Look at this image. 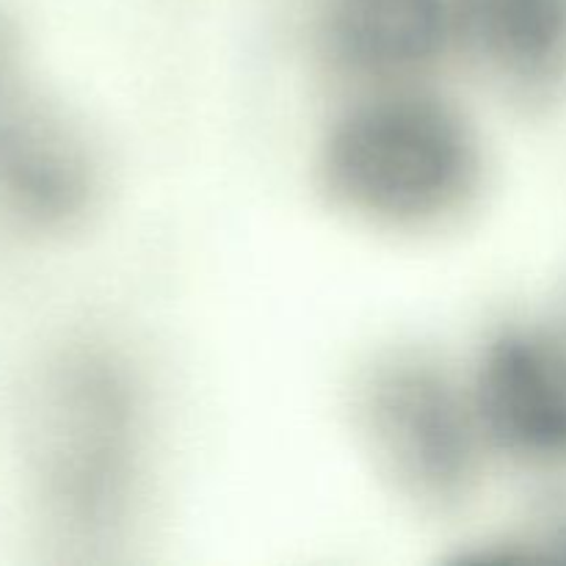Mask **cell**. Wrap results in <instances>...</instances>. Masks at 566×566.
I'll return each mask as SVG.
<instances>
[{"label":"cell","mask_w":566,"mask_h":566,"mask_svg":"<svg viewBox=\"0 0 566 566\" xmlns=\"http://www.w3.org/2000/svg\"><path fill=\"white\" fill-rule=\"evenodd\" d=\"M468 390L486 446L523 462L566 457V337L506 326L484 343Z\"/></svg>","instance_id":"5b68a950"},{"label":"cell","mask_w":566,"mask_h":566,"mask_svg":"<svg viewBox=\"0 0 566 566\" xmlns=\"http://www.w3.org/2000/svg\"><path fill=\"white\" fill-rule=\"evenodd\" d=\"M453 42L512 97L566 77V0H457Z\"/></svg>","instance_id":"52a82bcc"},{"label":"cell","mask_w":566,"mask_h":566,"mask_svg":"<svg viewBox=\"0 0 566 566\" xmlns=\"http://www.w3.org/2000/svg\"><path fill=\"white\" fill-rule=\"evenodd\" d=\"M352 423L376 475L409 506L446 514L473 495L484 431L468 385L429 354L370 357L354 376Z\"/></svg>","instance_id":"3957f363"},{"label":"cell","mask_w":566,"mask_h":566,"mask_svg":"<svg viewBox=\"0 0 566 566\" xmlns=\"http://www.w3.org/2000/svg\"><path fill=\"white\" fill-rule=\"evenodd\" d=\"M457 0H329V59L368 86L412 81L453 42Z\"/></svg>","instance_id":"8992f818"},{"label":"cell","mask_w":566,"mask_h":566,"mask_svg":"<svg viewBox=\"0 0 566 566\" xmlns=\"http://www.w3.org/2000/svg\"><path fill=\"white\" fill-rule=\"evenodd\" d=\"M22 462L31 503L55 545H108L142 490L144 415L114 354L55 352L31 376L22 403Z\"/></svg>","instance_id":"6da1fadb"},{"label":"cell","mask_w":566,"mask_h":566,"mask_svg":"<svg viewBox=\"0 0 566 566\" xmlns=\"http://www.w3.org/2000/svg\"><path fill=\"white\" fill-rule=\"evenodd\" d=\"M326 202L357 224L431 232L468 213L484 186V147L459 105L403 83L370 86L326 125L315 149Z\"/></svg>","instance_id":"7a4b0ae2"},{"label":"cell","mask_w":566,"mask_h":566,"mask_svg":"<svg viewBox=\"0 0 566 566\" xmlns=\"http://www.w3.org/2000/svg\"><path fill=\"white\" fill-rule=\"evenodd\" d=\"M103 188L97 149L36 77L25 39L0 11V210L39 232L75 230Z\"/></svg>","instance_id":"277c9868"}]
</instances>
